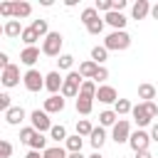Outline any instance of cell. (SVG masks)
<instances>
[{"instance_id": "1", "label": "cell", "mask_w": 158, "mask_h": 158, "mask_svg": "<svg viewBox=\"0 0 158 158\" xmlns=\"http://www.w3.org/2000/svg\"><path fill=\"white\" fill-rule=\"evenodd\" d=\"M104 47H106L109 52H123V49L131 47V35L123 32V30H114V32L104 40Z\"/></svg>"}, {"instance_id": "2", "label": "cell", "mask_w": 158, "mask_h": 158, "mask_svg": "<svg viewBox=\"0 0 158 158\" xmlns=\"http://www.w3.org/2000/svg\"><path fill=\"white\" fill-rule=\"evenodd\" d=\"M62 44H64L62 32H49L44 37V42H42V54H47V57H62L59 54L62 52Z\"/></svg>"}, {"instance_id": "3", "label": "cell", "mask_w": 158, "mask_h": 158, "mask_svg": "<svg viewBox=\"0 0 158 158\" xmlns=\"http://www.w3.org/2000/svg\"><path fill=\"white\" fill-rule=\"evenodd\" d=\"M81 81L84 77L79 72H69L64 77V84H62V96L64 99H72V96H79V89H81Z\"/></svg>"}, {"instance_id": "4", "label": "cell", "mask_w": 158, "mask_h": 158, "mask_svg": "<svg viewBox=\"0 0 158 158\" xmlns=\"http://www.w3.org/2000/svg\"><path fill=\"white\" fill-rule=\"evenodd\" d=\"M22 81H25V89L32 91V94H37L40 89H44V77H42L37 69H27L25 77H22Z\"/></svg>"}, {"instance_id": "5", "label": "cell", "mask_w": 158, "mask_h": 158, "mask_svg": "<svg viewBox=\"0 0 158 158\" xmlns=\"http://www.w3.org/2000/svg\"><path fill=\"white\" fill-rule=\"evenodd\" d=\"M30 121H32V128L35 131H40V133H44V131H52V121H49V114L47 111H40V109H35L32 114H30Z\"/></svg>"}, {"instance_id": "6", "label": "cell", "mask_w": 158, "mask_h": 158, "mask_svg": "<svg viewBox=\"0 0 158 158\" xmlns=\"http://www.w3.org/2000/svg\"><path fill=\"white\" fill-rule=\"evenodd\" d=\"M111 138L116 143H128V138H131V123L126 118H118L116 126L111 128Z\"/></svg>"}, {"instance_id": "7", "label": "cell", "mask_w": 158, "mask_h": 158, "mask_svg": "<svg viewBox=\"0 0 158 158\" xmlns=\"http://www.w3.org/2000/svg\"><path fill=\"white\" fill-rule=\"evenodd\" d=\"M148 143H151V133H146V131H133L131 133V138H128V146L133 148V153H141V151H148Z\"/></svg>"}, {"instance_id": "8", "label": "cell", "mask_w": 158, "mask_h": 158, "mask_svg": "<svg viewBox=\"0 0 158 158\" xmlns=\"http://www.w3.org/2000/svg\"><path fill=\"white\" fill-rule=\"evenodd\" d=\"M131 114H133V121L138 123V128H143V126H148V123L153 121V114L148 111V104H143V101H141L138 106H133Z\"/></svg>"}, {"instance_id": "9", "label": "cell", "mask_w": 158, "mask_h": 158, "mask_svg": "<svg viewBox=\"0 0 158 158\" xmlns=\"http://www.w3.org/2000/svg\"><path fill=\"white\" fill-rule=\"evenodd\" d=\"M62 84H64V77H59V72H49L44 74V89L54 96V94H62Z\"/></svg>"}, {"instance_id": "10", "label": "cell", "mask_w": 158, "mask_h": 158, "mask_svg": "<svg viewBox=\"0 0 158 158\" xmlns=\"http://www.w3.org/2000/svg\"><path fill=\"white\" fill-rule=\"evenodd\" d=\"M2 84L5 86H17L20 84V67L10 64L7 69H2Z\"/></svg>"}, {"instance_id": "11", "label": "cell", "mask_w": 158, "mask_h": 158, "mask_svg": "<svg viewBox=\"0 0 158 158\" xmlns=\"http://www.w3.org/2000/svg\"><path fill=\"white\" fill-rule=\"evenodd\" d=\"M96 99H99L101 104H116V101H118V96H116V89H114V86H109V84L99 86V91H96Z\"/></svg>"}, {"instance_id": "12", "label": "cell", "mask_w": 158, "mask_h": 158, "mask_svg": "<svg viewBox=\"0 0 158 158\" xmlns=\"http://www.w3.org/2000/svg\"><path fill=\"white\" fill-rule=\"evenodd\" d=\"M62 109H64V96H62V94H54V96L44 99V109H42V111H47V114H59Z\"/></svg>"}, {"instance_id": "13", "label": "cell", "mask_w": 158, "mask_h": 158, "mask_svg": "<svg viewBox=\"0 0 158 158\" xmlns=\"http://www.w3.org/2000/svg\"><path fill=\"white\" fill-rule=\"evenodd\" d=\"M146 15H151V5H148V0H138V2H133V7H131V17H133V20H143Z\"/></svg>"}, {"instance_id": "14", "label": "cell", "mask_w": 158, "mask_h": 158, "mask_svg": "<svg viewBox=\"0 0 158 158\" xmlns=\"http://www.w3.org/2000/svg\"><path fill=\"white\" fill-rule=\"evenodd\" d=\"M5 121H7L10 126H20V123L25 121V109H22V106H12V109L5 114Z\"/></svg>"}, {"instance_id": "15", "label": "cell", "mask_w": 158, "mask_h": 158, "mask_svg": "<svg viewBox=\"0 0 158 158\" xmlns=\"http://www.w3.org/2000/svg\"><path fill=\"white\" fill-rule=\"evenodd\" d=\"M104 22H109L114 30H123L126 27V17L121 15V12H116V10H111V12H106V17H104Z\"/></svg>"}, {"instance_id": "16", "label": "cell", "mask_w": 158, "mask_h": 158, "mask_svg": "<svg viewBox=\"0 0 158 158\" xmlns=\"http://www.w3.org/2000/svg\"><path fill=\"white\" fill-rule=\"evenodd\" d=\"M37 59H40V49H37V47H25V49L20 52V62L27 64V67H32Z\"/></svg>"}, {"instance_id": "17", "label": "cell", "mask_w": 158, "mask_h": 158, "mask_svg": "<svg viewBox=\"0 0 158 158\" xmlns=\"http://www.w3.org/2000/svg\"><path fill=\"white\" fill-rule=\"evenodd\" d=\"M96 72H99V64H96L94 59H86V62H81V64H79V74H81L84 79H94V77H96Z\"/></svg>"}, {"instance_id": "18", "label": "cell", "mask_w": 158, "mask_h": 158, "mask_svg": "<svg viewBox=\"0 0 158 158\" xmlns=\"http://www.w3.org/2000/svg\"><path fill=\"white\" fill-rule=\"evenodd\" d=\"M89 141H91V146H94V151H99V148L104 146V141H106V131H104V126H96V128L91 131V136H89Z\"/></svg>"}, {"instance_id": "19", "label": "cell", "mask_w": 158, "mask_h": 158, "mask_svg": "<svg viewBox=\"0 0 158 158\" xmlns=\"http://www.w3.org/2000/svg\"><path fill=\"white\" fill-rule=\"evenodd\" d=\"M22 30H25V27H20V20H7L5 27H2V32H5L7 37H22Z\"/></svg>"}, {"instance_id": "20", "label": "cell", "mask_w": 158, "mask_h": 158, "mask_svg": "<svg viewBox=\"0 0 158 158\" xmlns=\"http://www.w3.org/2000/svg\"><path fill=\"white\" fill-rule=\"evenodd\" d=\"M94 109V99H86V96H77V114L81 116H89Z\"/></svg>"}, {"instance_id": "21", "label": "cell", "mask_w": 158, "mask_h": 158, "mask_svg": "<svg viewBox=\"0 0 158 158\" xmlns=\"http://www.w3.org/2000/svg\"><path fill=\"white\" fill-rule=\"evenodd\" d=\"M116 121H118V114H116L114 109H106V111L99 114V123H101V126H111V128H114Z\"/></svg>"}, {"instance_id": "22", "label": "cell", "mask_w": 158, "mask_h": 158, "mask_svg": "<svg viewBox=\"0 0 158 158\" xmlns=\"http://www.w3.org/2000/svg\"><path fill=\"white\" fill-rule=\"evenodd\" d=\"M96 20H101L96 7H84V10H81V22H84V27H89V25L96 22Z\"/></svg>"}, {"instance_id": "23", "label": "cell", "mask_w": 158, "mask_h": 158, "mask_svg": "<svg viewBox=\"0 0 158 158\" xmlns=\"http://www.w3.org/2000/svg\"><path fill=\"white\" fill-rule=\"evenodd\" d=\"M30 12H32V5H30V2H25V0H20V2H15V20H22V17H30Z\"/></svg>"}, {"instance_id": "24", "label": "cell", "mask_w": 158, "mask_h": 158, "mask_svg": "<svg viewBox=\"0 0 158 158\" xmlns=\"http://www.w3.org/2000/svg\"><path fill=\"white\" fill-rule=\"evenodd\" d=\"M91 59H94V62H96V64H99V67H101V64H104V62H106V59H109V49H106V47H104V44H101V47H99V44H96V47H94V49H91Z\"/></svg>"}, {"instance_id": "25", "label": "cell", "mask_w": 158, "mask_h": 158, "mask_svg": "<svg viewBox=\"0 0 158 158\" xmlns=\"http://www.w3.org/2000/svg\"><path fill=\"white\" fill-rule=\"evenodd\" d=\"M138 99L153 101V99H156V86H153V84H141V86H138Z\"/></svg>"}, {"instance_id": "26", "label": "cell", "mask_w": 158, "mask_h": 158, "mask_svg": "<svg viewBox=\"0 0 158 158\" xmlns=\"http://www.w3.org/2000/svg\"><path fill=\"white\" fill-rule=\"evenodd\" d=\"M64 143H67V151H69V153H81L84 141H81V136H79V133H77V136H69Z\"/></svg>"}, {"instance_id": "27", "label": "cell", "mask_w": 158, "mask_h": 158, "mask_svg": "<svg viewBox=\"0 0 158 158\" xmlns=\"http://www.w3.org/2000/svg\"><path fill=\"white\" fill-rule=\"evenodd\" d=\"M114 111H116L118 116H126V114H131V111H133V104H131L128 99H118V101L114 104Z\"/></svg>"}, {"instance_id": "28", "label": "cell", "mask_w": 158, "mask_h": 158, "mask_svg": "<svg viewBox=\"0 0 158 158\" xmlns=\"http://www.w3.org/2000/svg\"><path fill=\"white\" fill-rule=\"evenodd\" d=\"M30 151H47V138H44V133H35V138L30 141Z\"/></svg>"}, {"instance_id": "29", "label": "cell", "mask_w": 158, "mask_h": 158, "mask_svg": "<svg viewBox=\"0 0 158 158\" xmlns=\"http://www.w3.org/2000/svg\"><path fill=\"white\" fill-rule=\"evenodd\" d=\"M40 37H47L49 35V25H47V20H32V25H30Z\"/></svg>"}, {"instance_id": "30", "label": "cell", "mask_w": 158, "mask_h": 158, "mask_svg": "<svg viewBox=\"0 0 158 158\" xmlns=\"http://www.w3.org/2000/svg\"><path fill=\"white\" fill-rule=\"evenodd\" d=\"M37 40H40V35H37L32 27H25V30H22V42H25L27 47H35V42H37Z\"/></svg>"}, {"instance_id": "31", "label": "cell", "mask_w": 158, "mask_h": 158, "mask_svg": "<svg viewBox=\"0 0 158 158\" xmlns=\"http://www.w3.org/2000/svg\"><path fill=\"white\" fill-rule=\"evenodd\" d=\"M49 138L59 143V141H67L69 136H67V128H64V126L59 123V126H52V131H49Z\"/></svg>"}, {"instance_id": "32", "label": "cell", "mask_w": 158, "mask_h": 158, "mask_svg": "<svg viewBox=\"0 0 158 158\" xmlns=\"http://www.w3.org/2000/svg\"><path fill=\"white\" fill-rule=\"evenodd\" d=\"M91 131H94L91 121H86V118H79V121H77V133H79V136H91Z\"/></svg>"}, {"instance_id": "33", "label": "cell", "mask_w": 158, "mask_h": 158, "mask_svg": "<svg viewBox=\"0 0 158 158\" xmlns=\"http://www.w3.org/2000/svg\"><path fill=\"white\" fill-rule=\"evenodd\" d=\"M42 156H44V158H69V156L64 153V148H59V146H52V148L42 151Z\"/></svg>"}, {"instance_id": "34", "label": "cell", "mask_w": 158, "mask_h": 158, "mask_svg": "<svg viewBox=\"0 0 158 158\" xmlns=\"http://www.w3.org/2000/svg\"><path fill=\"white\" fill-rule=\"evenodd\" d=\"M35 133H37V131H35V128H32V126H25V128H20V141H22V143H27V146H30V141H32V138H35Z\"/></svg>"}, {"instance_id": "35", "label": "cell", "mask_w": 158, "mask_h": 158, "mask_svg": "<svg viewBox=\"0 0 158 158\" xmlns=\"http://www.w3.org/2000/svg\"><path fill=\"white\" fill-rule=\"evenodd\" d=\"M0 15L15 20V2H0Z\"/></svg>"}, {"instance_id": "36", "label": "cell", "mask_w": 158, "mask_h": 158, "mask_svg": "<svg viewBox=\"0 0 158 158\" xmlns=\"http://www.w3.org/2000/svg\"><path fill=\"white\" fill-rule=\"evenodd\" d=\"M57 62H59V69H72L74 67V57L72 54H62Z\"/></svg>"}, {"instance_id": "37", "label": "cell", "mask_w": 158, "mask_h": 158, "mask_svg": "<svg viewBox=\"0 0 158 158\" xmlns=\"http://www.w3.org/2000/svg\"><path fill=\"white\" fill-rule=\"evenodd\" d=\"M94 7L101 10V12H111V10H114V0H96Z\"/></svg>"}, {"instance_id": "38", "label": "cell", "mask_w": 158, "mask_h": 158, "mask_svg": "<svg viewBox=\"0 0 158 158\" xmlns=\"http://www.w3.org/2000/svg\"><path fill=\"white\" fill-rule=\"evenodd\" d=\"M86 32H89V35H101V32H104V20H96V22H91V25L86 27Z\"/></svg>"}, {"instance_id": "39", "label": "cell", "mask_w": 158, "mask_h": 158, "mask_svg": "<svg viewBox=\"0 0 158 158\" xmlns=\"http://www.w3.org/2000/svg\"><path fill=\"white\" fill-rule=\"evenodd\" d=\"M12 156V143L10 141H0V158H10Z\"/></svg>"}, {"instance_id": "40", "label": "cell", "mask_w": 158, "mask_h": 158, "mask_svg": "<svg viewBox=\"0 0 158 158\" xmlns=\"http://www.w3.org/2000/svg\"><path fill=\"white\" fill-rule=\"evenodd\" d=\"M10 109H12V106H10V96H7V94H0V111L7 114Z\"/></svg>"}, {"instance_id": "41", "label": "cell", "mask_w": 158, "mask_h": 158, "mask_svg": "<svg viewBox=\"0 0 158 158\" xmlns=\"http://www.w3.org/2000/svg\"><path fill=\"white\" fill-rule=\"evenodd\" d=\"M104 79H109V69H106V67H99V72H96L94 81H104Z\"/></svg>"}, {"instance_id": "42", "label": "cell", "mask_w": 158, "mask_h": 158, "mask_svg": "<svg viewBox=\"0 0 158 158\" xmlns=\"http://www.w3.org/2000/svg\"><path fill=\"white\" fill-rule=\"evenodd\" d=\"M7 59H10V57H7L5 52H0V67H2V69H7V67H10V62H7Z\"/></svg>"}, {"instance_id": "43", "label": "cell", "mask_w": 158, "mask_h": 158, "mask_svg": "<svg viewBox=\"0 0 158 158\" xmlns=\"http://www.w3.org/2000/svg\"><path fill=\"white\" fill-rule=\"evenodd\" d=\"M123 7H126V0H114V10L116 12H121Z\"/></svg>"}, {"instance_id": "44", "label": "cell", "mask_w": 158, "mask_h": 158, "mask_svg": "<svg viewBox=\"0 0 158 158\" xmlns=\"http://www.w3.org/2000/svg\"><path fill=\"white\" fill-rule=\"evenodd\" d=\"M151 141H158V121L151 126Z\"/></svg>"}, {"instance_id": "45", "label": "cell", "mask_w": 158, "mask_h": 158, "mask_svg": "<svg viewBox=\"0 0 158 158\" xmlns=\"http://www.w3.org/2000/svg\"><path fill=\"white\" fill-rule=\"evenodd\" d=\"M151 17H153V20H158V2H156V5H151Z\"/></svg>"}, {"instance_id": "46", "label": "cell", "mask_w": 158, "mask_h": 158, "mask_svg": "<svg viewBox=\"0 0 158 158\" xmlns=\"http://www.w3.org/2000/svg\"><path fill=\"white\" fill-rule=\"evenodd\" d=\"M136 158H153V156H151V151H141V153H136Z\"/></svg>"}, {"instance_id": "47", "label": "cell", "mask_w": 158, "mask_h": 158, "mask_svg": "<svg viewBox=\"0 0 158 158\" xmlns=\"http://www.w3.org/2000/svg\"><path fill=\"white\" fill-rule=\"evenodd\" d=\"M25 158H44V156H40V151H30Z\"/></svg>"}, {"instance_id": "48", "label": "cell", "mask_w": 158, "mask_h": 158, "mask_svg": "<svg viewBox=\"0 0 158 158\" xmlns=\"http://www.w3.org/2000/svg\"><path fill=\"white\" fill-rule=\"evenodd\" d=\"M86 158H104V156H101L99 151H94V153H91V156H86Z\"/></svg>"}, {"instance_id": "49", "label": "cell", "mask_w": 158, "mask_h": 158, "mask_svg": "<svg viewBox=\"0 0 158 158\" xmlns=\"http://www.w3.org/2000/svg\"><path fill=\"white\" fill-rule=\"evenodd\" d=\"M69 158H84L81 153H69Z\"/></svg>"}]
</instances>
